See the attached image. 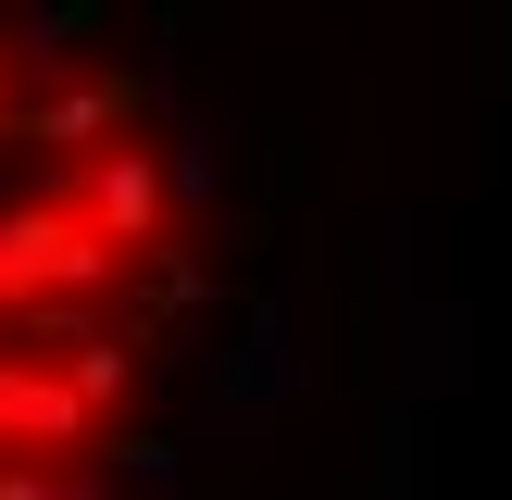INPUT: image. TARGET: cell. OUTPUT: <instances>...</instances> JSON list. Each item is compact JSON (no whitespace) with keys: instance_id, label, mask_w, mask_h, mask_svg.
I'll use <instances>...</instances> for the list:
<instances>
[{"instance_id":"cell-4","label":"cell","mask_w":512,"mask_h":500,"mask_svg":"<svg viewBox=\"0 0 512 500\" xmlns=\"http://www.w3.org/2000/svg\"><path fill=\"white\" fill-rule=\"evenodd\" d=\"M63 388L88 400V413H113V400L138 388V338H88V350H75V375H63Z\"/></svg>"},{"instance_id":"cell-3","label":"cell","mask_w":512,"mask_h":500,"mask_svg":"<svg viewBox=\"0 0 512 500\" xmlns=\"http://www.w3.org/2000/svg\"><path fill=\"white\" fill-rule=\"evenodd\" d=\"M125 125H138V88H125V75H88V88H63V100L38 113V138H50V150H75V138H113V150H138Z\"/></svg>"},{"instance_id":"cell-1","label":"cell","mask_w":512,"mask_h":500,"mask_svg":"<svg viewBox=\"0 0 512 500\" xmlns=\"http://www.w3.org/2000/svg\"><path fill=\"white\" fill-rule=\"evenodd\" d=\"M125 250L100 238L75 200H38V213H0V313H50V300L113 288Z\"/></svg>"},{"instance_id":"cell-2","label":"cell","mask_w":512,"mask_h":500,"mask_svg":"<svg viewBox=\"0 0 512 500\" xmlns=\"http://www.w3.org/2000/svg\"><path fill=\"white\" fill-rule=\"evenodd\" d=\"M75 213L113 250H163V163H150V150H100L88 188H75Z\"/></svg>"}]
</instances>
